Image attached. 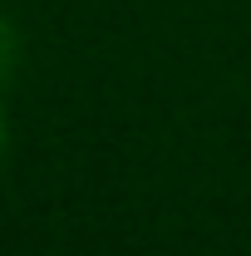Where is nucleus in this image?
Segmentation results:
<instances>
[{
	"mask_svg": "<svg viewBox=\"0 0 251 256\" xmlns=\"http://www.w3.org/2000/svg\"><path fill=\"white\" fill-rule=\"evenodd\" d=\"M10 60H15V30H10V20L0 15V79H5Z\"/></svg>",
	"mask_w": 251,
	"mask_h": 256,
	"instance_id": "nucleus-1",
	"label": "nucleus"
},
{
	"mask_svg": "<svg viewBox=\"0 0 251 256\" xmlns=\"http://www.w3.org/2000/svg\"><path fill=\"white\" fill-rule=\"evenodd\" d=\"M5 148H10V118H5V104H0V158H5Z\"/></svg>",
	"mask_w": 251,
	"mask_h": 256,
	"instance_id": "nucleus-2",
	"label": "nucleus"
}]
</instances>
